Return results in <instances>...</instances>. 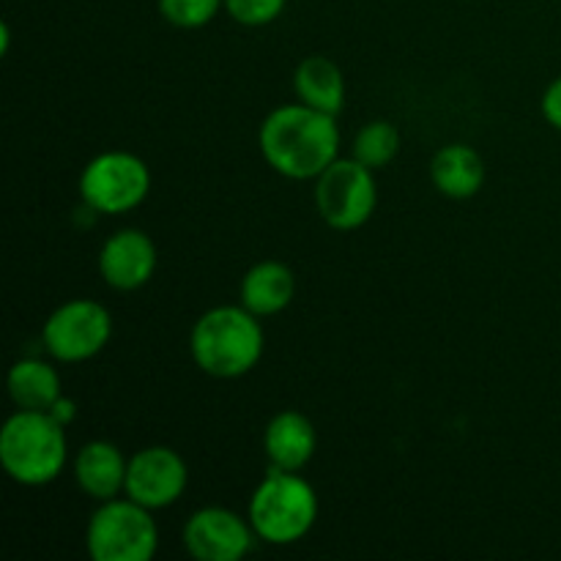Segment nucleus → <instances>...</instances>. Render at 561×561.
Segmentation results:
<instances>
[{
  "mask_svg": "<svg viewBox=\"0 0 561 561\" xmlns=\"http://www.w3.org/2000/svg\"><path fill=\"white\" fill-rule=\"evenodd\" d=\"M337 115L321 113L307 104H285L263 121L261 153L279 175L294 181L318 179L340 159Z\"/></svg>",
  "mask_w": 561,
  "mask_h": 561,
  "instance_id": "obj_1",
  "label": "nucleus"
},
{
  "mask_svg": "<svg viewBox=\"0 0 561 561\" xmlns=\"http://www.w3.org/2000/svg\"><path fill=\"white\" fill-rule=\"evenodd\" d=\"M261 318L244 305L214 307L192 327L190 351L195 365L214 378L247 376L263 356Z\"/></svg>",
  "mask_w": 561,
  "mask_h": 561,
  "instance_id": "obj_2",
  "label": "nucleus"
},
{
  "mask_svg": "<svg viewBox=\"0 0 561 561\" xmlns=\"http://www.w3.org/2000/svg\"><path fill=\"white\" fill-rule=\"evenodd\" d=\"M69 458L66 425L49 411L20 409L0 431V463L5 474L27 488L49 485Z\"/></svg>",
  "mask_w": 561,
  "mask_h": 561,
  "instance_id": "obj_3",
  "label": "nucleus"
},
{
  "mask_svg": "<svg viewBox=\"0 0 561 561\" xmlns=\"http://www.w3.org/2000/svg\"><path fill=\"white\" fill-rule=\"evenodd\" d=\"M318 520L316 488L299 471L272 469L250 499V524L268 546L305 540Z\"/></svg>",
  "mask_w": 561,
  "mask_h": 561,
  "instance_id": "obj_4",
  "label": "nucleus"
},
{
  "mask_svg": "<svg viewBox=\"0 0 561 561\" xmlns=\"http://www.w3.org/2000/svg\"><path fill=\"white\" fill-rule=\"evenodd\" d=\"M85 546L93 561H148L159 548L157 520L129 496L110 499L88 520Z\"/></svg>",
  "mask_w": 561,
  "mask_h": 561,
  "instance_id": "obj_5",
  "label": "nucleus"
},
{
  "mask_svg": "<svg viewBox=\"0 0 561 561\" xmlns=\"http://www.w3.org/2000/svg\"><path fill=\"white\" fill-rule=\"evenodd\" d=\"M151 190V170L129 151H107L93 157L80 175V195L96 214H129Z\"/></svg>",
  "mask_w": 561,
  "mask_h": 561,
  "instance_id": "obj_6",
  "label": "nucleus"
},
{
  "mask_svg": "<svg viewBox=\"0 0 561 561\" xmlns=\"http://www.w3.org/2000/svg\"><path fill=\"white\" fill-rule=\"evenodd\" d=\"M378 203L376 179L359 159H334L316 186V206L323 222L334 230H356L373 217Z\"/></svg>",
  "mask_w": 561,
  "mask_h": 561,
  "instance_id": "obj_7",
  "label": "nucleus"
},
{
  "mask_svg": "<svg viewBox=\"0 0 561 561\" xmlns=\"http://www.w3.org/2000/svg\"><path fill=\"white\" fill-rule=\"evenodd\" d=\"M113 337V316L91 299H71L60 305L44 323V348L55 362L77 365L104 351Z\"/></svg>",
  "mask_w": 561,
  "mask_h": 561,
  "instance_id": "obj_8",
  "label": "nucleus"
},
{
  "mask_svg": "<svg viewBox=\"0 0 561 561\" xmlns=\"http://www.w3.org/2000/svg\"><path fill=\"white\" fill-rule=\"evenodd\" d=\"M190 482L184 458L170 447H146L129 458L124 496L148 510H164L179 502Z\"/></svg>",
  "mask_w": 561,
  "mask_h": 561,
  "instance_id": "obj_9",
  "label": "nucleus"
},
{
  "mask_svg": "<svg viewBox=\"0 0 561 561\" xmlns=\"http://www.w3.org/2000/svg\"><path fill=\"white\" fill-rule=\"evenodd\" d=\"M252 524L225 507L197 510L184 526L186 553L197 561H239L255 546Z\"/></svg>",
  "mask_w": 561,
  "mask_h": 561,
  "instance_id": "obj_10",
  "label": "nucleus"
},
{
  "mask_svg": "<svg viewBox=\"0 0 561 561\" xmlns=\"http://www.w3.org/2000/svg\"><path fill=\"white\" fill-rule=\"evenodd\" d=\"M157 272V247L142 230L126 228L110 236L99 252V274L115 290H137Z\"/></svg>",
  "mask_w": 561,
  "mask_h": 561,
  "instance_id": "obj_11",
  "label": "nucleus"
},
{
  "mask_svg": "<svg viewBox=\"0 0 561 561\" xmlns=\"http://www.w3.org/2000/svg\"><path fill=\"white\" fill-rule=\"evenodd\" d=\"M126 469H129V460L110 442H88L75 458L77 485L88 499L99 504L124 493Z\"/></svg>",
  "mask_w": 561,
  "mask_h": 561,
  "instance_id": "obj_12",
  "label": "nucleus"
},
{
  "mask_svg": "<svg viewBox=\"0 0 561 561\" xmlns=\"http://www.w3.org/2000/svg\"><path fill=\"white\" fill-rule=\"evenodd\" d=\"M318 447V436L312 422L299 411H283L272 416L263 433V453L272 469L301 471L312 460Z\"/></svg>",
  "mask_w": 561,
  "mask_h": 561,
  "instance_id": "obj_13",
  "label": "nucleus"
},
{
  "mask_svg": "<svg viewBox=\"0 0 561 561\" xmlns=\"http://www.w3.org/2000/svg\"><path fill=\"white\" fill-rule=\"evenodd\" d=\"M431 179L442 195L453 201H469L485 184V162L477 148L466 142H449L433 157Z\"/></svg>",
  "mask_w": 561,
  "mask_h": 561,
  "instance_id": "obj_14",
  "label": "nucleus"
},
{
  "mask_svg": "<svg viewBox=\"0 0 561 561\" xmlns=\"http://www.w3.org/2000/svg\"><path fill=\"white\" fill-rule=\"evenodd\" d=\"M241 305L257 318L283 312L294 301L296 277L285 263L263 261L255 263L241 279Z\"/></svg>",
  "mask_w": 561,
  "mask_h": 561,
  "instance_id": "obj_15",
  "label": "nucleus"
},
{
  "mask_svg": "<svg viewBox=\"0 0 561 561\" xmlns=\"http://www.w3.org/2000/svg\"><path fill=\"white\" fill-rule=\"evenodd\" d=\"M294 88L301 104L321 110V113L340 115L345 104L343 71L337 69L334 60L323 58V55H312L296 66Z\"/></svg>",
  "mask_w": 561,
  "mask_h": 561,
  "instance_id": "obj_16",
  "label": "nucleus"
},
{
  "mask_svg": "<svg viewBox=\"0 0 561 561\" xmlns=\"http://www.w3.org/2000/svg\"><path fill=\"white\" fill-rule=\"evenodd\" d=\"M9 394L16 409L27 411H49L64 398L58 370L44 359L16 362L9 373Z\"/></svg>",
  "mask_w": 561,
  "mask_h": 561,
  "instance_id": "obj_17",
  "label": "nucleus"
},
{
  "mask_svg": "<svg viewBox=\"0 0 561 561\" xmlns=\"http://www.w3.org/2000/svg\"><path fill=\"white\" fill-rule=\"evenodd\" d=\"M400 131L389 121H373L365 124L354 137V159L367 164L370 170H381L398 157Z\"/></svg>",
  "mask_w": 561,
  "mask_h": 561,
  "instance_id": "obj_18",
  "label": "nucleus"
},
{
  "mask_svg": "<svg viewBox=\"0 0 561 561\" xmlns=\"http://www.w3.org/2000/svg\"><path fill=\"white\" fill-rule=\"evenodd\" d=\"M225 0H159V11L175 27H203L219 14Z\"/></svg>",
  "mask_w": 561,
  "mask_h": 561,
  "instance_id": "obj_19",
  "label": "nucleus"
},
{
  "mask_svg": "<svg viewBox=\"0 0 561 561\" xmlns=\"http://www.w3.org/2000/svg\"><path fill=\"white\" fill-rule=\"evenodd\" d=\"M225 9L241 25H268L285 9V0H225Z\"/></svg>",
  "mask_w": 561,
  "mask_h": 561,
  "instance_id": "obj_20",
  "label": "nucleus"
},
{
  "mask_svg": "<svg viewBox=\"0 0 561 561\" xmlns=\"http://www.w3.org/2000/svg\"><path fill=\"white\" fill-rule=\"evenodd\" d=\"M542 115L548 118V124L561 129V77L548 85L546 96H542Z\"/></svg>",
  "mask_w": 561,
  "mask_h": 561,
  "instance_id": "obj_21",
  "label": "nucleus"
},
{
  "mask_svg": "<svg viewBox=\"0 0 561 561\" xmlns=\"http://www.w3.org/2000/svg\"><path fill=\"white\" fill-rule=\"evenodd\" d=\"M49 414H53L55 420L64 422V425H66V422H71V416H75V403H71V400L60 398L58 403H55L53 409H49Z\"/></svg>",
  "mask_w": 561,
  "mask_h": 561,
  "instance_id": "obj_22",
  "label": "nucleus"
}]
</instances>
